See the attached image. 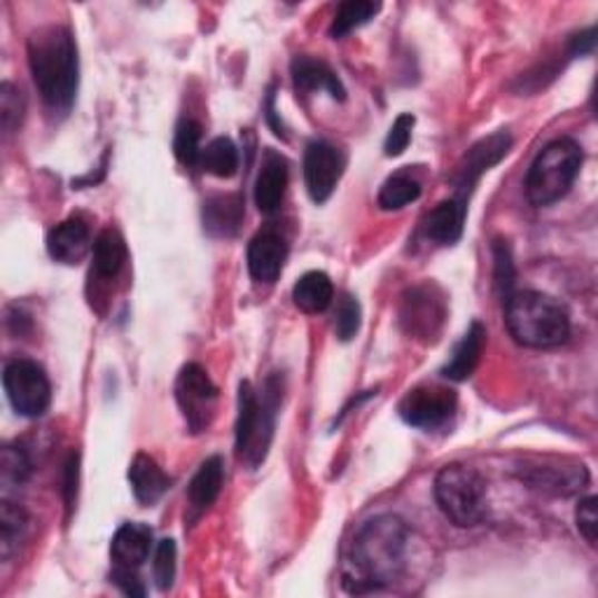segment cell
Instances as JSON below:
<instances>
[{
	"label": "cell",
	"instance_id": "obj_13",
	"mask_svg": "<svg viewBox=\"0 0 598 598\" xmlns=\"http://www.w3.org/2000/svg\"><path fill=\"white\" fill-rule=\"evenodd\" d=\"M512 148V136L508 131H496L468 150L463 164L459 166L457 174V195L463 202H468L472 187L480 183V178L496 166L502 157H506Z\"/></svg>",
	"mask_w": 598,
	"mask_h": 598
},
{
	"label": "cell",
	"instance_id": "obj_29",
	"mask_svg": "<svg viewBox=\"0 0 598 598\" xmlns=\"http://www.w3.org/2000/svg\"><path fill=\"white\" fill-rule=\"evenodd\" d=\"M421 197V183L406 171L393 174L379 189V206L384 210H400Z\"/></svg>",
	"mask_w": 598,
	"mask_h": 598
},
{
	"label": "cell",
	"instance_id": "obj_35",
	"mask_svg": "<svg viewBox=\"0 0 598 598\" xmlns=\"http://www.w3.org/2000/svg\"><path fill=\"white\" fill-rule=\"evenodd\" d=\"M493 259H496V288L506 302L512 293H514V262H512V253L510 246L506 242H496L493 244Z\"/></svg>",
	"mask_w": 598,
	"mask_h": 598
},
{
	"label": "cell",
	"instance_id": "obj_32",
	"mask_svg": "<svg viewBox=\"0 0 598 598\" xmlns=\"http://www.w3.org/2000/svg\"><path fill=\"white\" fill-rule=\"evenodd\" d=\"M23 112H27V101H23L21 91L12 82L0 85V125H3L6 136H12L21 127Z\"/></svg>",
	"mask_w": 598,
	"mask_h": 598
},
{
	"label": "cell",
	"instance_id": "obj_7",
	"mask_svg": "<svg viewBox=\"0 0 598 598\" xmlns=\"http://www.w3.org/2000/svg\"><path fill=\"white\" fill-rule=\"evenodd\" d=\"M447 295L442 293L440 285L435 283H419L406 288L400 297L398 318L404 334H410L412 340L433 344L438 342L440 332L447 323Z\"/></svg>",
	"mask_w": 598,
	"mask_h": 598
},
{
	"label": "cell",
	"instance_id": "obj_15",
	"mask_svg": "<svg viewBox=\"0 0 598 598\" xmlns=\"http://www.w3.org/2000/svg\"><path fill=\"white\" fill-rule=\"evenodd\" d=\"M91 248V229L80 215L59 223L47 234V253H50L52 259L61 262V265H78Z\"/></svg>",
	"mask_w": 598,
	"mask_h": 598
},
{
	"label": "cell",
	"instance_id": "obj_18",
	"mask_svg": "<svg viewBox=\"0 0 598 598\" xmlns=\"http://www.w3.org/2000/svg\"><path fill=\"white\" fill-rule=\"evenodd\" d=\"M465 215H468V202L451 197L440 202L433 210L428 213V218L423 223L425 236L430 242H435L440 246H451L457 244L463 236L465 227Z\"/></svg>",
	"mask_w": 598,
	"mask_h": 598
},
{
	"label": "cell",
	"instance_id": "obj_31",
	"mask_svg": "<svg viewBox=\"0 0 598 598\" xmlns=\"http://www.w3.org/2000/svg\"><path fill=\"white\" fill-rule=\"evenodd\" d=\"M174 153L183 166H199L202 157V125L195 119H183L176 129Z\"/></svg>",
	"mask_w": 598,
	"mask_h": 598
},
{
	"label": "cell",
	"instance_id": "obj_22",
	"mask_svg": "<svg viewBox=\"0 0 598 598\" xmlns=\"http://www.w3.org/2000/svg\"><path fill=\"white\" fill-rule=\"evenodd\" d=\"M129 484L140 506H155V502L169 491V474L148 453H136L129 465Z\"/></svg>",
	"mask_w": 598,
	"mask_h": 598
},
{
	"label": "cell",
	"instance_id": "obj_27",
	"mask_svg": "<svg viewBox=\"0 0 598 598\" xmlns=\"http://www.w3.org/2000/svg\"><path fill=\"white\" fill-rule=\"evenodd\" d=\"M199 166L215 178H232L238 171V150L232 138H213L206 148H202Z\"/></svg>",
	"mask_w": 598,
	"mask_h": 598
},
{
	"label": "cell",
	"instance_id": "obj_20",
	"mask_svg": "<svg viewBox=\"0 0 598 598\" xmlns=\"http://www.w3.org/2000/svg\"><path fill=\"white\" fill-rule=\"evenodd\" d=\"M484 349H487V327L480 321H474L463 334V340L457 344V349H453L449 363L442 367V376L451 381L470 379L482 361Z\"/></svg>",
	"mask_w": 598,
	"mask_h": 598
},
{
	"label": "cell",
	"instance_id": "obj_6",
	"mask_svg": "<svg viewBox=\"0 0 598 598\" xmlns=\"http://www.w3.org/2000/svg\"><path fill=\"white\" fill-rule=\"evenodd\" d=\"M435 500L444 517L459 529H474L489 514L484 477L461 463H451L438 472Z\"/></svg>",
	"mask_w": 598,
	"mask_h": 598
},
{
	"label": "cell",
	"instance_id": "obj_33",
	"mask_svg": "<svg viewBox=\"0 0 598 598\" xmlns=\"http://www.w3.org/2000/svg\"><path fill=\"white\" fill-rule=\"evenodd\" d=\"M176 557H178V549L171 538H164L161 542H157L155 561H153V576H155L157 589L161 591L171 589L174 578H176Z\"/></svg>",
	"mask_w": 598,
	"mask_h": 598
},
{
	"label": "cell",
	"instance_id": "obj_25",
	"mask_svg": "<svg viewBox=\"0 0 598 598\" xmlns=\"http://www.w3.org/2000/svg\"><path fill=\"white\" fill-rule=\"evenodd\" d=\"M293 300L304 314H321L334 300V285L325 272H306L295 283Z\"/></svg>",
	"mask_w": 598,
	"mask_h": 598
},
{
	"label": "cell",
	"instance_id": "obj_37",
	"mask_svg": "<svg viewBox=\"0 0 598 598\" xmlns=\"http://www.w3.org/2000/svg\"><path fill=\"white\" fill-rule=\"evenodd\" d=\"M576 521H578V531L582 533V538L594 547L596 533H598V514H596V498L594 496H587L578 502Z\"/></svg>",
	"mask_w": 598,
	"mask_h": 598
},
{
	"label": "cell",
	"instance_id": "obj_9",
	"mask_svg": "<svg viewBox=\"0 0 598 598\" xmlns=\"http://www.w3.org/2000/svg\"><path fill=\"white\" fill-rule=\"evenodd\" d=\"M176 400L183 412V419L189 433H204L215 416V404H218V386L213 384L208 372L189 363L180 370L176 379Z\"/></svg>",
	"mask_w": 598,
	"mask_h": 598
},
{
	"label": "cell",
	"instance_id": "obj_10",
	"mask_svg": "<svg viewBox=\"0 0 598 598\" xmlns=\"http://www.w3.org/2000/svg\"><path fill=\"white\" fill-rule=\"evenodd\" d=\"M459 406V395L449 386L421 384L406 391L398 404V414L406 425L421 430H435L444 425Z\"/></svg>",
	"mask_w": 598,
	"mask_h": 598
},
{
	"label": "cell",
	"instance_id": "obj_8",
	"mask_svg": "<svg viewBox=\"0 0 598 598\" xmlns=\"http://www.w3.org/2000/svg\"><path fill=\"white\" fill-rule=\"evenodd\" d=\"M3 386L12 410L19 416L38 419L52 402L50 379H47L45 370L38 363L27 361V357H17V361L6 365Z\"/></svg>",
	"mask_w": 598,
	"mask_h": 598
},
{
	"label": "cell",
	"instance_id": "obj_14",
	"mask_svg": "<svg viewBox=\"0 0 598 598\" xmlns=\"http://www.w3.org/2000/svg\"><path fill=\"white\" fill-rule=\"evenodd\" d=\"M288 259V242L274 229H259L248 244V272L257 283H274Z\"/></svg>",
	"mask_w": 598,
	"mask_h": 598
},
{
	"label": "cell",
	"instance_id": "obj_11",
	"mask_svg": "<svg viewBox=\"0 0 598 598\" xmlns=\"http://www.w3.org/2000/svg\"><path fill=\"white\" fill-rule=\"evenodd\" d=\"M346 159L340 148H334L327 140H314L304 153V183L306 193L316 204H325L334 187L340 185Z\"/></svg>",
	"mask_w": 598,
	"mask_h": 598
},
{
	"label": "cell",
	"instance_id": "obj_2",
	"mask_svg": "<svg viewBox=\"0 0 598 598\" xmlns=\"http://www.w3.org/2000/svg\"><path fill=\"white\" fill-rule=\"evenodd\" d=\"M29 66L45 106L52 112H68L80 85L78 42L70 29H38L29 38Z\"/></svg>",
	"mask_w": 598,
	"mask_h": 598
},
{
	"label": "cell",
	"instance_id": "obj_5",
	"mask_svg": "<svg viewBox=\"0 0 598 598\" xmlns=\"http://www.w3.org/2000/svg\"><path fill=\"white\" fill-rule=\"evenodd\" d=\"M585 153L578 140L557 138L538 153L526 174V197L533 206H552L563 199L580 176Z\"/></svg>",
	"mask_w": 598,
	"mask_h": 598
},
{
	"label": "cell",
	"instance_id": "obj_26",
	"mask_svg": "<svg viewBox=\"0 0 598 598\" xmlns=\"http://www.w3.org/2000/svg\"><path fill=\"white\" fill-rule=\"evenodd\" d=\"M31 531V517L17 502L3 498L0 502V555L3 559H10L19 545L27 540Z\"/></svg>",
	"mask_w": 598,
	"mask_h": 598
},
{
	"label": "cell",
	"instance_id": "obj_30",
	"mask_svg": "<svg viewBox=\"0 0 598 598\" xmlns=\"http://www.w3.org/2000/svg\"><path fill=\"white\" fill-rule=\"evenodd\" d=\"M31 470L33 465H31L27 449H23L21 444L3 447V453H0V482H3L6 489L27 484Z\"/></svg>",
	"mask_w": 598,
	"mask_h": 598
},
{
	"label": "cell",
	"instance_id": "obj_39",
	"mask_svg": "<svg viewBox=\"0 0 598 598\" xmlns=\"http://www.w3.org/2000/svg\"><path fill=\"white\" fill-rule=\"evenodd\" d=\"M78 493V453H70L66 463V502L68 508H73V500Z\"/></svg>",
	"mask_w": 598,
	"mask_h": 598
},
{
	"label": "cell",
	"instance_id": "obj_23",
	"mask_svg": "<svg viewBox=\"0 0 598 598\" xmlns=\"http://www.w3.org/2000/svg\"><path fill=\"white\" fill-rule=\"evenodd\" d=\"M225 482V463L220 457H210L206 459L197 474L193 477L187 489V500H189V510H193V519L204 514L215 500H218Z\"/></svg>",
	"mask_w": 598,
	"mask_h": 598
},
{
	"label": "cell",
	"instance_id": "obj_28",
	"mask_svg": "<svg viewBox=\"0 0 598 598\" xmlns=\"http://www.w3.org/2000/svg\"><path fill=\"white\" fill-rule=\"evenodd\" d=\"M379 10H381V6L372 3V0H346V3H342L337 8V12H334L330 36L334 40L346 38L351 31L361 29L363 23L374 19L379 14Z\"/></svg>",
	"mask_w": 598,
	"mask_h": 598
},
{
	"label": "cell",
	"instance_id": "obj_1",
	"mask_svg": "<svg viewBox=\"0 0 598 598\" xmlns=\"http://www.w3.org/2000/svg\"><path fill=\"white\" fill-rule=\"evenodd\" d=\"M410 542V526L395 514L365 521L353 538L344 587L351 594H367L389 587L400 578Z\"/></svg>",
	"mask_w": 598,
	"mask_h": 598
},
{
	"label": "cell",
	"instance_id": "obj_38",
	"mask_svg": "<svg viewBox=\"0 0 598 598\" xmlns=\"http://www.w3.org/2000/svg\"><path fill=\"white\" fill-rule=\"evenodd\" d=\"M110 582L122 589L127 596H146V587L140 585L138 572L134 568H117L115 566L110 572Z\"/></svg>",
	"mask_w": 598,
	"mask_h": 598
},
{
	"label": "cell",
	"instance_id": "obj_19",
	"mask_svg": "<svg viewBox=\"0 0 598 598\" xmlns=\"http://www.w3.org/2000/svg\"><path fill=\"white\" fill-rule=\"evenodd\" d=\"M293 82L295 89L306 94V91H327L334 101H344L346 99V89L342 85V80L337 78L334 70L314 57H295L293 66Z\"/></svg>",
	"mask_w": 598,
	"mask_h": 598
},
{
	"label": "cell",
	"instance_id": "obj_34",
	"mask_svg": "<svg viewBox=\"0 0 598 598\" xmlns=\"http://www.w3.org/2000/svg\"><path fill=\"white\" fill-rule=\"evenodd\" d=\"M361 304L353 295H342L337 304V314H334V332L342 342H351L357 330H361Z\"/></svg>",
	"mask_w": 598,
	"mask_h": 598
},
{
	"label": "cell",
	"instance_id": "obj_21",
	"mask_svg": "<svg viewBox=\"0 0 598 598\" xmlns=\"http://www.w3.org/2000/svg\"><path fill=\"white\" fill-rule=\"evenodd\" d=\"M246 202L242 195H215L204 204V229L210 236H234L244 223Z\"/></svg>",
	"mask_w": 598,
	"mask_h": 598
},
{
	"label": "cell",
	"instance_id": "obj_4",
	"mask_svg": "<svg viewBox=\"0 0 598 598\" xmlns=\"http://www.w3.org/2000/svg\"><path fill=\"white\" fill-rule=\"evenodd\" d=\"M506 325L512 340L526 349H555L570 337L568 308L538 291L512 293L506 302Z\"/></svg>",
	"mask_w": 598,
	"mask_h": 598
},
{
	"label": "cell",
	"instance_id": "obj_40",
	"mask_svg": "<svg viewBox=\"0 0 598 598\" xmlns=\"http://www.w3.org/2000/svg\"><path fill=\"white\" fill-rule=\"evenodd\" d=\"M596 45V31L594 29H587L582 31L580 36L572 38V45H570V52L572 55H589L594 50Z\"/></svg>",
	"mask_w": 598,
	"mask_h": 598
},
{
	"label": "cell",
	"instance_id": "obj_24",
	"mask_svg": "<svg viewBox=\"0 0 598 598\" xmlns=\"http://www.w3.org/2000/svg\"><path fill=\"white\" fill-rule=\"evenodd\" d=\"M91 253H94L91 278L97 276V278H104V281L117 278L119 272L125 269L127 257H129L125 238L117 229H104L97 236V242H94Z\"/></svg>",
	"mask_w": 598,
	"mask_h": 598
},
{
	"label": "cell",
	"instance_id": "obj_36",
	"mask_svg": "<svg viewBox=\"0 0 598 598\" xmlns=\"http://www.w3.org/2000/svg\"><path fill=\"white\" fill-rule=\"evenodd\" d=\"M414 125H416V119L410 112H404L395 119L389 136H386V143H384L386 157H400L406 150V146H410V140H412Z\"/></svg>",
	"mask_w": 598,
	"mask_h": 598
},
{
	"label": "cell",
	"instance_id": "obj_3",
	"mask_svg": "<svg viewBox=\"0 0 598 598\" xmlns=\"http://www.w3.org/2000/svg\"><path fill=\"white\" fill-rule=\"evenodd\" d=\"M283 398V379L269 374L257 391L251 381L238 386V414H236V459L251 470L265 463L276 428L278 404Z\"/></svg>",
	"mask_w": 598,
	"mask_h": 598
},
{
	"label": "cell",
	"instance_id": "obj_16",
	"mask_svg": "<svg viewBox=\"0 0 598 598\" xmlns=\"http://www.w3.org/2000/svg\"><path fill=\"white\" fill-rule=\"evenodd\" d=\"M153 549V529L148 523L129 521L122 523L112 536L110 542V559L117 568H134L138 570L148 561Z\"/></svg>",
	"mask_w": 598,
	"mask_h": 598
},
{
	"label": "cell",
	"instance_id": "obj_17",
	"mask_svg": "<svg viewBox=\"0 0 598 598\" xmlns=\"http://www.w3.org/2000/svg\"><path fill=\"white\" fill-rule=\"evenodd\" d=\"M285 187H288V161L276 150H267L255 180V206L259 213H276L285 197Z\"/></svg>",
	"mask_w": 598,
	"mask_h": 598
},
{
	"label": "cell",
	"instance_id": "obj_12",
	"mask_svg": "<svg viewBox=\"0 0 598 598\" xmlns=\"http://www.w3.org/2000/svg\"><path fill=\"white\" fill-rule=\"evenodd\" d=\"M519 480L540 493L572 496L589 484V470L582 463H526L519 468Z\"/></svg>",
	"mask_w": 598,
	"mask_h": 598
}]
</instances>
